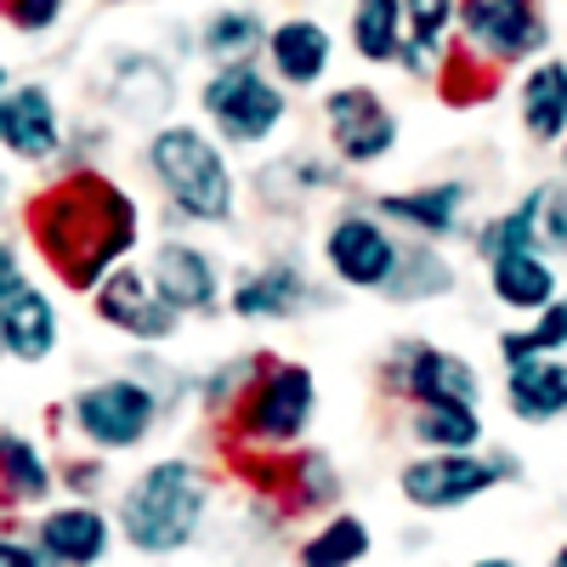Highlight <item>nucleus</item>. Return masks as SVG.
Listing matches in <instances>:
<instances>
[{
  "mask_svg": "<svg viewBox=\"0 0 567 567\" xmlns=\"http://www.w3.org/2000/svg\"><path fill=\"white\" fill-rule=\"evenodd\" d=\"M483 284H488V301L499 312H511L516 323H528L534 312H545L567 284H561V267L545 256V250H511V256H494L483 261Z\"/></svg>",
  "mask_w": 567,
  "mask_h": 567,
  "instance_id": "nucleus-23",
  "label": "nucleus"
},
{
  "mask_svg": "<svg viewBox=\"0 0 567 567\" xmlns=\"http://www.w3.org/2000/svg\"><path fill=\"white\" fill-rule=\"evenodd\" d=\"M45 420L58 425V437L69 449H85V454H103V460H125V454H142L159 425H171L165 403L154 398V386L131 369H114V374H97V381L74 386L63 403L45 409Z\"/></svg>",
  "mask_w": 567,
  "mask_h": 567,
  "instance_id": "nucleus-5",
  "label": "nucleus"
},
{
  "mask_svg": "<svg viewBox=\"0 0 567 567\" xmlns=\"http://www.w3.org/2000/svg\"><path fill=\"white\" fill-rule=\"evenodd\" d=\"M142 272L154 278L159 301L182 318H216L221 312V296H227V261L194 239V233H159V239L148 245V261H142Z\"/></svg>",
  "mask_w": 567,
  "mask_h": 567,
  "instance_id": "nucleus-13",
  "label": "nucleus"
},
{
  "mask_svg": "<svg viewBox=\"0 0 567 567\" xmlns=\"http://www.w3.org/2000/svg\"><path fill=\"white\" fill-rule=\"evenodd\" d=\"M369 556H374V528L352 505L318 516V523L296 539V567H363Z\"/></svg>",
  "mask_w": 567,
  "mask_h": 567,
  "instance_id": "nucleus-31",
  "label": "nucleus"
},
{
  "mask_svg": "<svg viewBox=\"0 0 567 567\" xmlns=\"http://www.w3.org/2000/svg\"><path fill=\"white\" fill-rule=\"evenodd\" d=\"M0 154L29 171H45L69 154L63 103L45 80H12L0 91Z\"/></svg>",
  "mask_w": 567,
  "mask_h": 567,
  "instance_id": "nucleus-16",
  "label": "nucleus"
},
{
  "mask_svg": "<svg viewBox=\"0 0 567 567\" xmlns=\"http://www.w3.org/2000/svg\"><path fill=\"white\" fill-rule=\"evenodd\" d=\"M556 23L545 0H454V45L488 74H523L550 58Z\"/></svg>",
  "mask_w": 567,
  "mask_h": 567,
  "instance_id": "nucleus-8",
  "label": "nucleus"
},
{
  "mask_svg": "<svg viewBox=\"0 0 567 567\" xmlns=\"http://www.w3.org/2000/svg\"><path fill=\"white\" fill-rule=\"evenodd\" d=\"M318 125L329 142V159L341 171H374L398 154L403 142V114L386 103V91H374L363 80L329 85L318 103Z\"/></svg>",
  "mask_w": 567,
  "mask_h": 567,
  "instance_id": "nucleus-12",
  "label": "nucleus"
},
{
  "mask_svg": "<svg viewBox=\"0 0 567 567\" xmlns=\"http://www.w3.org/2000/svg\"><path fill=\"white\" fill-rule=\"evenodd\" d=\"M109 7H136V0H109Z\"/></svg>",
  "mask_w": 567,
  "mask_h": 567,
  "instance_id": "nucleus-46",
  "label": "nucleus"
},
{
  "mask_svg": "<svg viewBox=\"0 0 567 567\" xmlns=\"http://www.w3.org/2000/svg\"><path fill=\"white\" fill-rule=\"evenodd\" d=\"M398 256H403V239L369 205L341 199L318 227V267H323V278L336 284V290L381 296Z\"/></svg>",
  "mask_w": 567,
  "mask_h": 567,
  "instance_id": "nucleus-11",
  "label": "nucleus"
},
{
  "mask_svg": "<svg viewBox=\"0 0 567 567\" xmlns=\"http://www.w3.org/2000/svg\"><path fill=\"white\" fill-rule=\"evenodd\" d=\"M465 567H523V561H516V556H505V550H494V556H471Z\"/></svg>",
  "mask_w": 567,
  "mask_h": 567,
  "instance_id": "nucleus-42",
  "label": "nucleus"
},
{
  "mask_svg": "<svg viewBox=\"0 0 567 567\" xmlns=\"http://www.w3.org/2000/svg\"><path fill=\"white\" fill-rule=\"evenodd\" d=\"M0 567H52L18 516H0Z\"/></svg>",
  "mask_w": 567,
  "mask_h": 567,
  "instance_id": "nucleus-39",
  "label": "nucleus"
},
{
  "mask_svg": "<svg viewBox=\"0 0 567 567\" xmlns=\"http://www.w3.org/2000/svg\"><path fill=\"white\" fill-rule=\"evenodd\" d=\"M109 488H114V460L85 454V449H63V460H58V494H69V499H97V505H103Z\"/></svg>",
  "mask_w": 567,
  "mask_h": 567,
  "instance_id": "nucleus-35",
  "label": "nucleus"
},
{
  "mask_svg": "<svg viewBox=\"0 0 567 567\" xmlns=\"http://www.w3.org/2000/svg\"><path fill=\"white\" fill-rule=\"evenodd\" d=\"M58 499V460L40 437L0 425V516H34Z\"/></svg>",
  "mask_w": 567,
  "mask_h": 567,
  "instance_id": "nucleus-22",
  "label": "nucleus"
},
{
  "mask_svg": "<svg viewBox=\"0 0 567 567\" xmlns=\"http://www.w3.org/2000/svg\"><path fill=\"white\" fill-rule=\"evenodd\" d=\"M261 69L301 97V91H318L336 69V34H329L323 18L312 12H284L278 23H267V45H261Z\"/></svg>",
  "mask_w": 567,
  "mask_h": 567,
  "instance_id": "nucleus-21",
  "label": "nucleus"
},
{
  "mask_svg": "<svg viewBox=\"0 0 567 567\" xmlns=\"http://www.w3.org/2000/svg\"><path fill=\"white\" fill-rule=\"evenodd\" d=\"M528 336H534V347H539L545 358H567V290H561L545 312L528 318Z\"/></svg>",
  "mask_w": 567,
  "mask_h": 567,
  "instance_id": "nucleus-38",
  "label": "nucleus"
},
{
  "mask_svg": "<svg viewBox=\"0 0 567 567\" xmlns=\"http://www.w3.org/2000/svg\"><path fill=\"white\" fill-rule=\"evenodd\" d=\"M63 347V312H58V296L45 290L40 278H12L0 290V352L7 363H23V369H40L52 363Z\"/></svg>",
  "mask_w": 567,
  "mask_h": 567,
  "instance_id": "nucleus-19",
  "label": "nucleus"
},
{
  "mask_svg": "<svg viewBox=\"0 0 567 567\" xmlns=\"http://www.w3.org/2000/svg\"><path fill=\"white\" fill-rule=\"evenodd\" d=\"M403 437L414 454H477L488 449V420L477 403H414L403 409Z\"/></svg>",
  "mask_w": 567,
  "mask_h": 567,
  "instance_id": "nucleus-26",
  "label": "nucleus"
},
{
  "mask_svg": "<svg viewBox=\"0 0 567 567\" xmlns=\"http://www.w3.org/2000/svg\"><path fill=\"white\" fill-rule=\"evenodd\" d=\"M12 205H18V182L12 171H0V216H12Z\"/></svg>",
  "mask_w": 567,
  "mask_h": 567,
  "instance_id": "nucleus-41",
  "label": "nucleus"
},
{
  "mask_svg": "<svg viewBox=\"0 0 567 567\" xmlns=\"http://www.w3.org/2000/svg\"><path fill=\"white\" fill-rule=\"evenodd\" d=\"M267 363V347H256V352H233V358H221V363H210L205 374H194V409H199V420L216 425L233 414V403L245 398V386L256 381V369Z\"/></svg>",
  "mask_w": 567,
  "mask_h": 567,
  "instance_id": "nucleus-34",
  "label": "nucleus"
},
{
  "mask_svg": "<svg viewBox=\"0 0 567 567\" xmlns=\"http://www.w3.org/2000/svg\"><path fill=\"white\" fill-rule=\"evenodd\" d=\"M318 409H323L318 369L301 363V358L267 352V363L256 369L245 398L233 403V414L216 425V449L227 460H239V454H261V460L296 454L301 443H312Z\"/></svg>",
  "mask_w": 567,
  "mask_h": 567,
  "instance_id": "nucleus-4",
  "label": "nucleus"
},
{
  "mask_svg": "<svg viewBox=\"0 0 567 567\" xmlns=\"http://www.w3.org/2000/svg\"><path fill=\"white\" fill-rule=\"evenodd\" d=\"M336 284L312 278V267L296 256V250H267L245 267L227 272V296H221V312L245 329H261V323H301L312 312H329L336 307Z\"/></svg>",
  "mask_w": 567,
  "mask_h": 567,
  "instance_id": "nucleus-9",
  "label": "nucleus"
},
{
  "mask_svg": "<svg viewBox=\"0 0 567 567\" xmlns=\"http://www.w3.org/2000/svg\"><path fill=\"white\" fill-rule=\"evenodd\" d=\"M0 363H7V352H0Z\"/></svg>",
  "mask_w": 567,
  "mask_h": 567,
  "instance_id": "nucleus-47",
  "label": "nucleus"
},
{
  "mask_svg": "<svg viewBox=\"0 0 567 567\" xmlns=\"http://www.w3.org/2000/svg\"><path fill=\"white\" fill-rule=\"evenodd\" d=\"M347 187V171L329 159V154H318V148H307V154H278V159H267L261 171H256V194H261V205L267 210H278V216H301V205H312L318 194H341Z\"/></svg>",
  "mask_w": 567,
  "mask_h": 567,
  "instance_id": "nucleus-25",
  "label": "nucleus"
},
{
  "mask_svg": "<svg viewBox=\"0 0 567 567\" xmlns=\"http://www.w3.org/2000/svg\"><path fill=\"white\" fill-rule=\"evenodd\" d=\"M556 182H561V187H567V136H561V142H556Z\"/></svg>",
  "mask_w": 567,
  "mask_h": 567,
  "instance_id": "nucleus-43",
  "label": "nucleus"
},
{
  "mask_svg": "<svg viewBox=\"0 0 567 567\" xmlns=\"http://www.w3.org/2000/svg\"><path fill=\"white\" fill-rule=\"evenodd\" d=\"M176 97H182V80H176V63L148 52V45H114L109 63H103V103L131 120V125H165L176 114Z\"/></svg>",
  "mask_w": 567,
  "mask_h": 567,
  "instance_id": "nucleus-17",
  "label": "nucleus"
},
{
  "mask_svg": "<svg viewBox=\"0 0 567 567\" xmlns=\"http://www.w3.org/2000/svg\"><path fill=\"white\" fill-rule=\"evenodd\" d=\"M523 477H528V465L494 443L477 454H409L398 465V499L420 516H449V511H465Z\"/></svg>",
  "mask_w": 567,
  "mask_h": 567,
  "instance_id": "nucleus-7",
  "label": "nucleus"
},
{
  "mask_svg": "<svg viewBox=\"0 0 567 567\" xmlns=\"http://www.w3.org/2000/svg\"><path fill=\"white\" fill-rule=\"evenodd\" d=\"M142 171L159 187L176 233H227L245 216V182L221 142L194 120H165L142 136Z\"/></svg>",
  "mask_w": 567,
  "mask_h": 567,
  "instance_id": "nucleus-3",
  "label": "nucleus"
},
{
  "mask_svg": "<svg viewBox=\"0 0 567 567\" xmlns=\"http://www.w3.org/2000/svg\"><path fill=\"white\" fill-rule=\"evenodd\" d=\"M460 290V261L443 250V245H420V239H403V256L386 278L381 301L386 307H437Z\"/></svg>",
  "mask_w": 567,
  "mask_h": 567,
  "instance_id": "nucleus-28",
  "label": "nucleus"
},
{
  "mask_svg": "<svg viewBox=\"0 0 567 567\" xmlns=\"http://www.w3.org/2000/svg\"><path fill=\"white\" fill-rule=\"evenodd\" d=\"M194 103L205 114V131L221 142L227 154H261L296 120V97L261 69V58L205 69Z\"/></svg>",
  "mask_w": 567,
  "mask_h": 567,
  "instance_id": "nucleus-6",
  "label": "nucleus"
},
{
  "mask_svg": "<svg viewBox=\"0 0 567 567\" xmlns=\"http://www.w3.org/2000/svg\"><path fill=\"white\" fill-rule=\"evenodd\" d=\"M29 539L40 545V556L52 567H103L114 556V516L97 499H52L45 511H34Z\"/></svg>",
  "mask_w": 567,
  "mask_h": 567,
  "instance_id": "nucleus-18",
  "label": "nucleus"
},
{
  "mask_svg": "<svg viewBox=\"0 0 567 567\" xmlns=\"http://www.w3.org/2000/svg\"><path fill=\"white\" fill-rule=\"evenodd\" d=\"M250 499H267L284 523H296V516H329L347 505V471L341 460L318 449V443H301L296 454H284L278 471H272V488L267 494H250Z\"/></svg>",
  "mask_w": 567,
  "mask_h": 567,
  "instance_id": "nucleus-20",
  "label": "nucleus"
},
{
  "mask_svg": "<svg viewBox=\"0 0 567 567\" xmlns=\"http://www.w3.org/2000/svg\"><path fill=\"white\" fill-rule=\"evenodd\" d=\"M539 250L567 267V187L550 182V194H545V216H539Z\"/></svg>",
  "mask_w": 567,
  "mask_h": 567,
  "instance_id": "nucleus-37",
  "label": "nucleus"
},
{
  "mask_svg": "<svg viewBox=\"0 0 567 567\" xmlns=\"http://www.w3.org/2000/svg\"><path fill=\"white\" fill-rule=\"evenodd\" d=\"M114 539L142 561H176L187 556L216 516V471L194 454H159L142 460L114 494Z\"/></svg>",
  "mask_w": 567,
  "mask_h": 567,
  "instance_id": "nucleus-2",
  "label": "nucleus"
},
{
  "mask_svg": "<svg viewBox=\"0 0 567 567\" xmlns=\"http://www.w3.org/2000/svg\"><path fill=\"white\" fill-rule=\"evenodd\" d=\"M347 45L369 69H392L403 52V0H352L347 7Z\"/></svg>",
  "mask_w": 567,
  "mask_h": 567,
  "instance_id": "nucleus-33",
  "label": "nucleus"
},
{
  "mask_svg": "<svg viewBox=\"0 0 567 567\" xmlns=\"http://www.w3.org/2000/svg\"><path fill=\"white\" fill-rule=\"evenodd\" d=\"M261 45H267V18L256 7H233V0L205 12L199 29H194V58H205L210 69L250 63V58H261Z\"/></svg>",
  "mask_w": 567,
  "mask_h": 567,
  "instance_id": "nucleus-32",
  "label": "nucleus"
},
{
  "mask_svg": "<svg viewBox=\"0 0 567 567\" xmlns=\"http://www.w3.org/2000/svg\"><path fill=\"white\" fill-rule=\"evenodd\" d=\"M374 381L403 409H414V403H477L483 409V398H488L477 358H465L443 341H425V336H398L381 352Z\"/></svg>",
  "mask_w": 567,
  "mask_h": 567,
  "instance_id": "nucleus-10",
  "label": "nucleus"
},
{
  "mask_svg": "<svg viewBox=\"0 0 567 567\" xmlns=\"http://www.w3.org/2000/svg\"><path fill=\"white\" fill-rule=\"evenodd\" d=\"M499 403L516 425H556L567 420V358H534L505 369Z\"/></svg>",
  "mask_w": 567,
  "mask_h": 567,
  "instance_id": "nucleus-27",
  "label": "nucleus"
},
{
  "mask_svg": "<svg viewBox=\"0 0 567 567\" xmlns=\"http://www.w3.org/2000/svg\"><path fill=\"white\" fill-rule=\"evenodd\" d=\"M511 109H516V125H523V136L534 148L556 154V142L567 136V58L550 52V58L528 63L511 85Z\"/></svg>",
  "mask_w": 567,
  "mask_h": 567,
  "instance_id": "nucleus-24",
  "label": "nucleus"
},
{
  "mask_svg": "<svg viewBox=\"0 0 567 567\" xmlns=\"http://www.w3.org/2000/svg\"><path fill=\"white\" fill-rule=\"evenodd\" d=\"M545 194H550V182H534L523 199H511L505 210H494V216H477V221H471L465 245H471V256H477V267H483V261H494V256H511V250H539V216H545Z\"/></svg>",
  "mask_w": 567,
  "mask_h": 567,
  "instance_id": "nucleus-30",
  "label": "nucleus"
},
{
  "mask_svg": "<svg viewBox=\"0 0 567 567\" xmlns=\"http://www.w3.org/2000/svg\"><path fill=\"white\" fill-rule=\"evenodd\" d=\"M449 52H454V0H403V52L392 69L437 85Z\"/></svg>",
  "mask_w": 567,
  "mask_h": 567,
  "instance_id": "nucleus-29",
  "label": "nucleus"
},
{
  "mask_svg": "<svg viewBox=\"0 0 567 567\" xmlns=\"http://www.w3.org/2000/svg\"><path fill=\"white\" fill-rule=\"evenodd\" d=\"M12 278H23V250L12 239H0V290H7Z\"/></svg>",
  "mask_w": 567,
  "mask_h": 567,
  "instance_id": "nucleus-40",
  "label": "nucleus"
},
{
  "mask_svg": "<svg viewBox=\"0 0 567 567\" xmlns=\"http://www.w3.org/2000/svg\"><path fill=\"white\" fill-rule=\"evenodd\" d=\"M23 233L58 290L91 296L114 267L136 261L148 221H142L136 194L125 182H114L103 165H69L63 176L29 194Z\"/></svg>",
  "mask_w": 567,
  "mask_h": 567,
  "instance_id": "nucleus-1",
  "label": "nucleus"
},
{
  "mask_svg": "<svg viewBox=\"0 0 567 567\" xmlns=\"http://www.w3.org/2000/svg\"><path fill=\"white\" fill-rule=\"evenodd\" d=\"M369 210L381 216L398 239H420V245H454L471 233V210H477V187L465 176H432L414 187H386L374 194Z\"/></svg>",
  "mask_w": 567,
  "mask_h": 567,
  "instance_id": "nucleus-14",
  "label": "nucleus"
},
{
  "mask_svg": "<svg viewBox=\"0 0 567 567\" xmlns=\"http://www.w3.org/2000/svg\"><path fill=\"white\" fill-rule=\"evenodd\" d=\"M85 301H91V318H97L103 329H114V336H125L131 347L165 352L182 336V318L159 301V290H154V278L142 272V261L114 267Z\"/></svg>",
  "mask_w": 567,
  "mask_h": 567,
  "instance_id": "nucleus-15",
  "label": "nucleus"
},
{
  "mask_svg": "<svg viewBox=\"0 0 567 567\" xmlns=\"http://www.w3.org/2000/svg\"><path fill=\"white\" fill-rule=\"evenodd\" d=\"M545 567H567V539H561V545L550 550V561H545Z\"/></svg>",
  "mask_w": 567,
  "mask_h": 567,
  "instance_id": "nucleus-44",
  "label": "nucleus"
},
{
  "mask_svg": "<svg viewBox=\"0 0 567 567\" xmlns=\"http://www.w3.org/2000/svg\"><path fill=\"white\" fill-rule=\"evenodd\" d=\"M69 12V0H0V18H7L12 34L23 40H40V34H52Z\"/></svg>",
  "mask_w": 567,
  "mask_h": 567,
  "instance_id": "nucleus-36",
  "label": "nucleus"
},
{
  "mask_svg": "<svg viewBox=\"0 0 567 567\" xmlns=\"http://www.w3.org/2000/svg\"><path fill=\"white\" fill-rule=\"evenodd\" d=\"M12 85V69H7V58H0V91H7Z\"/></svg>",
  "mask_w": 567,
  "mask_h": 567,
  "instance_id": "nucleus-45",
  "label": "nucleus"
}]
</instances>
